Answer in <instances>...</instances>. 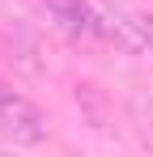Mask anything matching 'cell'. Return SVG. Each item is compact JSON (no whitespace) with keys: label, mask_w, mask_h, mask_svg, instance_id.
I'll return each instance as SVG.
<instances>
[{"label":"cell","mask_w":153,"mask_h":157,"mask_svg":"<svg viewBox=\"0 0 153 157\" xmlns=\"http://www.w3.org/2000/svg\"><path fill=\"white\" fill-rule=\"evenodd\" d=\"M0 136L22 144V149H34V144L47 140V115L26 94H13V89L0 85Z\"/></svg>","instance_id":"obj_1"},{"label":"cell","mask_w":153,"mask_h":157,"mask_svg":"<svg viewBox=\"0 0 153 157\" xmlns=\"http://www.w3.org/2000/svg\"><path fill=\"white\" fill-rule=\"evenodd\" d=\"M43 4H47L51 17L68 34H76V38H102L106 34V26H102V17L94 13L89 0H43Z\"/></svg>","instance_id":"obj_2"},{"label":"cell","mask_w":153,"mask_h":157,"mask_svg":"<svg viewBox=\"0 0 153 157\" xmlns=\"http://www.w3.org/2000/svg\"><path fill=\"white\" fill-rule=\"evenodd\" d=\"M119 26H124L128 47H140V51L153 55V13H140V9H115Z\"/></svg>","instance_id":"obj_3"},{"label":"cell","mask_w":153,"mask_h":157,"mask_svg":"<svg viewBox=\"0 0 153 157\" xmlns=\"http://www.w3.org/2000/svg\"><path fill=\"white\" fill-rule=\"evenodd\" d=\"M128 128L136 132V140L145 144V149H153V94H132L128 98Z\"/></svg>","instance_id":"obj_4"}]
</instances>
